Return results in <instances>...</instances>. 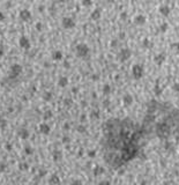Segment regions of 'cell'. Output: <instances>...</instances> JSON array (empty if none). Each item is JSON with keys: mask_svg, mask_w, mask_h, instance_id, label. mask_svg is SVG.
<instances>
[{"mask_svg": "<svg viewBox=\"0 0 179 185\" xmlns=\"http://www.w3.org/2000/svg\"><path fill=\"white\" fill-rule=\"evenodd\" d=\"M5 19H6V15H5L4 12H1L0 10V22H2V21H5Z\"/></svg>", "mask_w": 179, "mask_h": 185, "instance_id": "2e32d148", "label": "cell"}, {"mask_svg": "<svg viewBox=\"0 0 179 185\" xmlns=\"http://www.w3.org/2000/svg\"><path fill=\"white\" fill-rule=\"evenodd\" d=\"M76 24V21H75L74 18L72 16H65L61 20V26L64 29H73Z\"/></svg>", "mask_w": 179, "mask_h": 185, "instance_id": "3957f363", "label": "cell"}, {"mask_svg": "<svg viewBox=\"0 0 179 185\" xmlns=\"http://www.w3.org/2000/svg\"><path fill=\"white\" fill-rule=\"evenodd\" d=\"M104 92H110V87H109V86H105V88H104Z\"/></svg>", "mask_w": 179, "mask_h": 185, "instance_id": "ffe728a7", "label": "cell"}, {"mask_svg": "<svg viewBox=\"0 0 179 185\" xmlns=\"http://www.w3.org/2000/svg\"><path fill=\"white\" fill-rule=\"evenodd\" d=\"M19 44H20V46L23 48V49H29V46H30V41H29L28 37L22 36L21 38H20V41H19Z\"/></svg>", "mask_w": 179, "mask_h": 185, "instance_id": "52a82bcc", "label": "cell"}, {"mask_svg": "<svg viewBox=\"0 0 179 185\" xmlns=\"http://www.w3.org/2000/svg\"><path fill=\"white\" fill-rule=\"evenodd\" d=\"M44 9H45V6H44V5H40V7H38V12L42 13V12H44Z\"/></svg>", "mask_w": 179, "mask_h": 185, "instance_id": "ac0fdd59", "label": "cell"}, {"mask_svg": "<svg viewBox=\"0 0 179 185\" xmlns=\"http://www.w3.org/2000/svg\"><path fill=\"white\" fill-rule=\"evenodd\" d=\"M155 92H156V95H161V94H162V90L158 88V86H156V87H155Z\"/></svg>", "mask_w": 179, "mask_h": 185, "instance_id": "e0dca14e", "label": "cell"}, {"mask_svg": "<svg viewBox=\"0 0 179 185\" xmlns=\"http://www.w3.org/2000/svg\"><path fill=\"white\" fill-rule=\"evenodd\" d=\"M135 22L139 23V24H140V23H143L144 22V18H143V16H141V15H139V16L135 19Z\"/></svg>", "mask_w": 179, "mask_h": 185, "instance_id": "5bb4252c", "label": "cell"}, {"mask_svg": "<svg viewBox=\"0 0 179 185\" xmlns=\"http://www.w3.org/2000/svg\"><path fill=\"white\" fill-rule=\"evenodd\" d=\"M124 102H125L126 105H129L132 102H133V98H132V96H129V95H126V96L124 97Z\"/></svg>", "mask_w": 179, "mask_h": 185, "instance_id": "8fae6325", "label": "cell"}, {"mask_svg": "<svg viewBox=\"0 0 179 185\" xmlns=\"http://www.w3.org/2000/svg\"><path fill=\"white\" fill-rule=\"evenodd\" d=\"M88 53H89V48H88L86 44H79L76 46V54L78 57H86Z\"/></svg>", "mask_w": 179, "mask_h": 185, "instance_id": "277c9868", "label": "cell"}, {"mask_svg": "<svg viewBox=\"0 0 179 185\" xmlns=\"http://www.w3.org/2000/svg\"><path fill=\"white\" fill-rule=\"evenodd\" d=\"M100 15H102V13H100V9H94L91 12V14H90V19H92V20H98V19H100Z\"/></svg>", "mask_w": 179, "mask_h": 185, "instance_id": "9c48e42d", "label": "cell"}, {"mask_svg": "<svg viewBox=\"0 0 179 185\" xmlns=\"http://www.w3.org/2000/svg\"><path fill=\"white\" fill-rule=\"evenodd\" d=\"M59 1H61V2H64V1H65V0H59Z\"/></svg>", "mask_w": 179, "mask_h": 185, "instance_id": "7402d4cb", "label": "cell"}, {"mask_svg": "<svg viewBox=\"0 0 179 185\" xmlns=\"http://www.w3.org/2000/svg\"><path fill=\"white\" fill-rule=\"evenodd\" d=\"M31 12L29 10V9L27 8H23L20 10V13H19V18H20V20L21 21H24V22H27V21H30L31 19Z\"/></svg>", "mask_w": 179, "mask_h": 185, "instance_id": "5b68a950", "label": "cell"}, {"mask_svg": "<svg viewBox=\"0 0 179 185\" xmlns=\"http://www.w3.org/2000/svg\"><path fill=\"white\" fill-rule=\"evenodd\" d=\"M132 73H133V76L135 79H140L143 75V67L140 66V65H134L132 68Z\"/></svg>", "mask_w": 179, "mask_h": 185, "instance_id": "8992f818", "label": "cell"}, {"mask_svg": "<svg viewBox=\"0 0 179 185\" xmlns=\"http://www.w3.org/2000/svg\"><path fill=\"white\" fill-rule=\"evenodd\" d=\"M61 57H62V53H61L60 51H56V52L53 53V59H56V60L61 59Z\"/></svg>", "mask_w": 179, "mask_h": 185, "instance_id": "7c38bea8", "label": "cell"}, {"mask_svg": "<svg viewBox=\"0 0 179 185\" xmlns=\"http://www.w3.org/2000/svg\"><path fill=\"white\" fill-rule=\"evenodd\" d=\"M20 72H21V66H20V65L16 64V65H13V66H12V73H13L14 75H18Z\"/></svg>", "mask_w": 179, "mask_h": 185, "instance_id": "30bf717a", "label": "cell"}, {"mask_svg": "<svg viewBox=\"0 0 179 185\" xmlns=\"http://www.w3.org/2000/svg\"><path fill=\"white\" fill-rule=\"evenodd\" d=\"M141 126L147 139H176L179 141V109L171 102L151 100Z\"/></svg>", "mask_w": 179, "mask_h": 185, "instance_id": "7a4b0ae2", "label": "cell"}, {"mask_svg": "<svg viewBox=\"0 0 179 185\" xmlns=\"http://www.w3.org/2000/svg\"><path fill=\"white\" fill-rule=\"evenodd\" d=\"M82 5L84 7H90L92 5V0H82Z\"/></svg>", "mask_w": 179, "mask_h": 185, "instance_id": "4fadbf2b", "label": "cell"}, {"mask_svg": "<svg viewBox=\"0 0 179 185\" xmlns=\"http://www.w3.org/2000/svg\"><path fill=\"white\" fill-rule=\"evenodd\" d=\"M99 185H110V184H109V182H102Z\"/></svg>", "mask_w": 179, "mask_h": 185, "instance_id": "44dd1931", "label": "cell"}, {"mask_svg": "<svg viewBox=\"0 0 179 185\" xmlns=\"http://www.w3.org/2000/svg\"><path fill=\"white\" fill-rule=\"evenodd\" d=\"M119 57H120V60H127L128 58L131 57V51L128 50V49H124L121 52H120V54H119Z\"/></svg>", "mask_w": 179, "mask_h": 185, "instance_id": "ba28073f", "label": "cell"}, {"mask_svg": "<svg viewBox=\"0 0 179 185\" xmlns=\"http://www.w3.org/2000/svg\"><path fill=\"white\" fill-rule=\"evenodd\" d=\"M35 27H36V29H37L38 31H42V29H43V23H42V22H37Z\"/></svg>", "mask_w": 179, "mask_h": 185, "instance_id": "9a60e30c", "label": "cell"}, {"mask_svg": "<svg viewBox=\"0 0 179 185\" xmlns=\"http://www.w3.org/2000/svg\"><path fill=\"white\" fill-rule=\"evenodd\" d=\"M148 141L141 124L132 118H111L103 126V154L110 167L118 169L139 156Z\"/></svg>", "mask_w": 179, "mask_h": 185, "instance_id": "6da1fadb", "label": "cell"}, {"mask_svg": "<svg viewBox=\"0 0 179 185\" xmlns=\"http://www.w3.org/2000/svg\"><path fill=\"white\" fill-rule=\"evenodd\" d=\"M173 89H175L176 92H179V84H175V86H173Z\"/></svg>", "mask_w": 179, "mask_h": 185, "instance_id": "d6986e66", "label": "cell"}]
</instances>
